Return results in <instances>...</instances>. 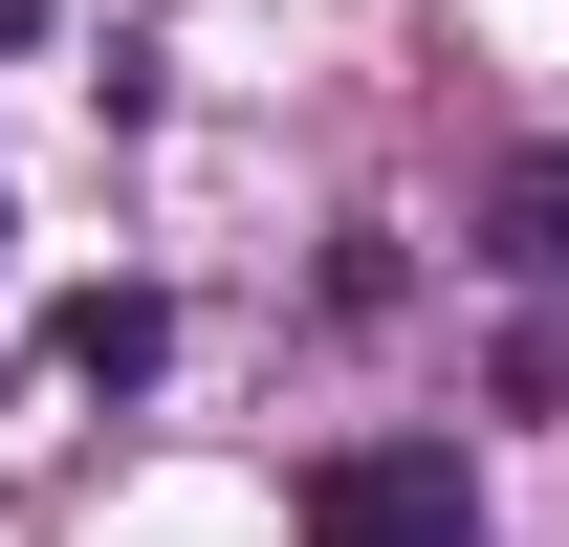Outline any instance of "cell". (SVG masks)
Masks as SVG:
<instances>
[{
	"instance_id": "obj_1",
	"label": "cell",
	"mask_w": 569,
	"mask_h": 547,
	"mask_svg": "<svg viewBox=\"0 0 569 547\" xmlns=\"http://www.w3.org/2000/svg\"><path fill=\"white\" fill-rule=\"evenodd\" d=\"M307 547H482L460 438H351V460H307Z\"/></svg>"
},
{
	"instance_id": "obj_2",
	"label": "cell",
	"mask_w": 569,
	"mask_h": 547,
	"mask_svg": "<svg viewBox=\"0 0 569 547\" xmlns=\"http://www.w3.org/2000/svg\"><path fill=\"white\" fill-rule=\"evenodd\" d=\"M482 263L526 285V372H569V153H503L482 176Z\"/></svg>"
},
{
	"instance_id": "obj_3",
	"label": "cell",
	"mask_w": 569,
	"mask_h": 547,
	"mask_svg": "<svg viewBox=\"0 0 569 547\" xmlns=\"http://www.w3.org/2000/svg\"><path fill=\"white\" fill-rule=\"evenodd\" d=\"M153 350H176V307H153V285H88V307H67V372H88V395H132Z\"/></svg>"
}]
</instances>
